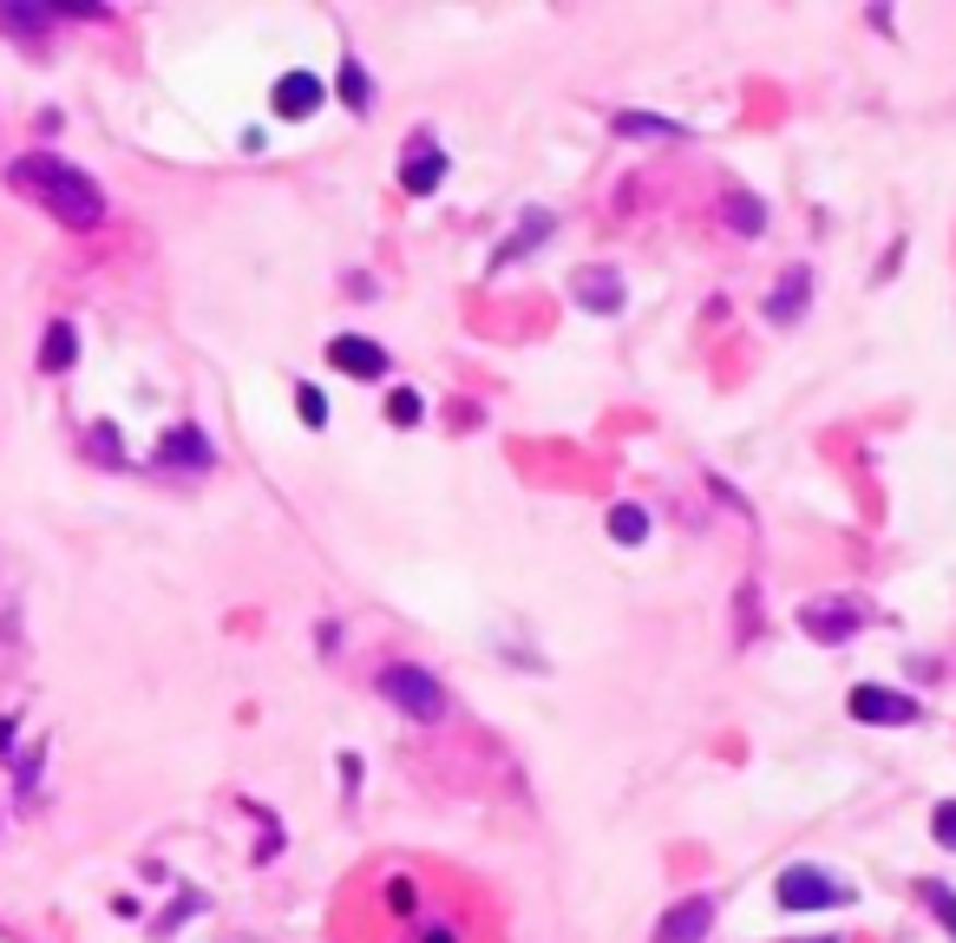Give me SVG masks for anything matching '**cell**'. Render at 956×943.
Here are the masks:
<instances>
[{"label": "cell", "instance_id": "3", "mask_svg": "<svg viewBox=\"0 0 956 943\" xmlns=\"http://www.w3.org/2000/svg\"><path fill=\"white\" fill-rule=\"evenodd\" d=\"M774 898H780V911H839V905H852L859 892H852L846 879L819 872V865H787L780 885H774Z\"/></svg>", "mask_w": 956, "mask_h": 943}, {"label": "cell", "instance_id": "24", "mask_svg": "<svg viewBox=\"0 0 956 943\" xmlns=\"http://www.w3.org/2000/svg\"><path fill=\"white\" fill-rule=\"evenodd\" d=\"M931 833H937V846H951V852H956V800L931 813Z\"/></svg>", "mask_w": 956, "mask_h": 943}, {"label": "cell", "instance_id": "2", "mask_svg": "<svg viewBox=\"0 0 956 943\" xmlns=\"http://www.w3.org/2000/svg\"><path fill=\"white\" fill-rule=\"evenodd\" d=\"M374 688H380L406 721H420V728L446 721V688H439V675L420 669V662H387V669L374 675Z\"/></svg>", "mask_w": 956, "mask_h": 943}, {"label": "cell", "instance_id": "6", "mask_svg": "<svg viewBox=\"0 0 956 943\" xmlns=\"http://www.w3.org/2000/svg\"><path fill=\"white\" fill-rule=\"evenodd\" d=\"M570 295L583 302V315H623V269L616 262H583L577 275H570Z\"/></svg>", "mask_w": 956, "mask_h": 943}, {"label": "cell", "instance_id": "19", "mask_svg": "<svg viewBox=\"0 0 956 943\" xmlns=\"http://www.w3.org/2000/svg\"><path fill=\"white\" fill-rule=\"evenodd\" d=\"M728 223H734L741 236H760V229H767V210H760V197H728Z\"/></svg>", "mask_w": 956, "mask_h": 943}, {"label": "cell", "instance_id": "13", "mask_svg": "<svg viewBox=\"0 0 956 943\" xmlns=\"http://www.w3.org/2000/svg\"><path fill=\"white\" fill-rule=\"evenodd\" d=\"M806 302H813V269H793V275L767 295V315H774V321H800Z\"/></svg>", "mask_w": 956, "mask_h": 943}, {"label": "cell", "instance_id": "21", "mask_svg": "<svg viewBox=\"0 0 956 943\" xmlns=\"http://www.w3.org/2000/svg\"><path fill=\"white\" fill-rule=\"evenodd\" d=\"M918 892H924V905L937 911V924H944V931L956 938V892H951V885H937V879H924Z\"/></svg>", "mask_w": 956, "mask_h": 943}, {"label": "cell", "instance_id": "7", "mask_svg": "<svg viewBox=\"0 0 956 943\" xmlns=\"http://www.w3.org/2000/svg\"><path fill=\"white\" fill-rule=\"evenodd\" d=\"M708 931H715V898H708V892H695V898H682V905H669V911H662L656 943H708Z\"/></svg>", "mask_w": 956, "mask_h": 943}, {"label": "cell", "instance_id": "15", "mask_svg": "<svg viewBox=\"0 0 956 943\" xmlns=\"http://www.w3.org/2000/svg\"><path fill=\"white\" fill-rule=\"evenodd\" d=\"M334 92H341V105H347V111H367V105H374V85H367V66H361L354 52L341 59V72H334Z\"/></svg>", "mask_w": 956, "mask_h": 943}, {"label": "cell", "instance_id": "23", "mask_svg": "<svg viewBox=\"0 0 956 943\" xmlns=\"http://www.w3.org/2000/svg\"><path fill=\"white\" fill-rule=\"evenodd\" d=\"M39 761H46V741H33V754L20 761V793H39Z\"/></svg>", "mask_w": 956, "mask_h": 943}, {"label": "cell", "instance_id": "5", "mask_svg": "<svg viewBox=\"0 0 956 943\" xmlns=\"http://www.w3.org/2000/svg\"><path fill=\"white\" fill-rule=\"evenodd\" d=\"M157 465H164V472H216V446L203 439L197 420H177V426L157 439Z\"/></svg>", "mask_w": 956, "mask_h": 943}, {"label": "cell", "instance_id": "16", "mask_svg": "<svg viewBox=\"0 0 956 943\" xmlns=\"http://www.w3.org/2000/svg\"><path fill=\"white\" fill-rule=\"evenodd\" d=\"M616 131H623V138H688V125L656 118V111H616Z\"/></svg>", "mask_w": 956, "mask_h": 943}, {"label": "cell", "instance_id": "28", "mask_svg": "<svg viewBox=\"0 0 956 943\" xmlns=\"http://www.w3.org/2000/svg\"><path fill=\"white\" fill-rule=\"evenodd\" d=\"M806 943H833V938H806Z\"/></svg>", "mask_w": 956, "mask_h": 943}, {"label": "cell", "instance_id": "27", "mask_svg": "<svg viewBox=\"0 0 956 943\" xmlns=\"http://www.w3.org/2000/svg\"><path fill=\"white\" fill-rule=\"evenodd\" d=\"M0 754H13V721L0 715Z\"/></svg>", "mask_w": 956, "mask_h": 943}, {"label": "cell", "instance_id": "1", "mask_svg": "<svg viewBox=\"0 0 956 943\" xmlns=\"http://www.w3.org/2000/svg\"><path fill=\"white\" fill-rule=\"evenodd\" d=\"M7 184L26 190V197H39L66 229H98V216H105V190H98L79 164L52 157V151H26V157H13V164H7Z\"/></svg>", "mask_w": 956, "mask_h": 943}, {"label": "cell", "instance_id": "26", "mask_svg": "<svg viewBox=\"0 0 956 943\" xmlns=\"http://www.w3.org/2000/svg\"><path fill=\"white\" fill-rule=\"evenodd\" d=\"M420 943H459V938H452L446 924H433V931H420Z\"/></svg>", "mask_w": 956, "mask_h": 943}, {"label": "cell", "instance_id": "4", "mask_svg": "<svg viewBox=\"0 0 956 943\" xmlns=\"http://www.w3.org/2000/svg\"><path fill=\"white\" fill-rule=\"evenodd\" d=\"M846 715H852V721H865V728H911V721H918V702H911V695H898V688L859 682V688H852V702H846Z\"/></svg>", "mask_w": 956, "mask_h": 943}, {"label": "cell", "instance_id": "10", "mask_svg": "<svg viewBox=\"0 0 956 943\" xmlns=\"http://www.w3.org/2000/svg\"><path fill=\"white\" fill-rule=\"evenodd\" d=\"M400 184H406V197H433L446 184V151L433 138H413L406 144V164H400Z\"/></svg>", "mask_w": 956, "mask_h": 943}, {"label": "cell", "instance_id": "20", "mask_svg": "<svg viewBox=\"0 0 956 943\" xmlns=\"http://www.w3.org/2000/svg\"><path fill=\"white\" fill-rule=\"evenodd\" d=\"M420 413H426V400H420L413 387H393V393H387V420H393V426H420Z\"/></svg>", "mask_w": 956, "mask_h": 943}, {"label": "cell", "instance_id": "18", "mask_svg": "<svg viewBox=\"0 0 956 943\" xmlns=\"http://www.w3.org/2000/svg\"><path fill=\"white\" fill-rule=\"evenodd\" d=\"M610 538H616V544H642V538H649V511H642V505H616V511H610Z\"/></svg>", "mask_w": 956, "mask_h": 943}, {"label": "cell", "instance_id": "25", "mask_svg": "<svg viewBox=\"0 0 956 943\" xmlns=\"http://www.w3.org/2000/svg\"><path fill=\"white\" fill-rule=\"evenodd\" d=\"M387 905H393V911H413V885H406V879H393V885H387Z\"/></svg>", "mask_w": 956, "mask_h": 943}, {"label": "cell", "instance_id": "14", "mask_svg": "<svg viewBox=\"0 0 956 943\" xmlns=\"http://www.w3.org/2000/svg\"><path fill=\"white\" fill-rule=\"evenodd\" d=\"M72 361H79V328H72V321H52L46 341H39V367H46V374H66Z\"/></svg>", "mask_w": 956, "mask_h": 943}, {"label": "cell", "instance_id": "11", "mask_svg": "<svg viewBox=\"0 0 956 943\" xmlns=\"http://www.w3.org/2000/svg\"><path fill=\"white\" fill-rule=\"evenodd\" d=\"M269 105H275L282 118H308L315 105H328V85H321V72H282Z\"/></svg>", "mask_w": 956, "mask_h": 943}, {"label": "cell", "instance_id": "8", "mask_svg": "<svg viewBox=\"0 0 956 943\" xmlns=\"http://www.w3.org/2000/svg\"><path fill=\"white\" fill-rule=\"evenodd\" d=\"M800 629H806L813 643H852V636H859V610H852L846 597H819V603L800 610Z\"/></svg>", "mask_w": 956, "mask_h": 943}, {"label": "cell", "instance_id": "22", "mask_svg": "<svg viewBox=\"0 0 956 943\" xmlns=\"http://www.w3.org/2000/svg\"><path fill=\"white\" fill-rule=\"evenodd\" d=\"M295 413H302V426H328V400H321V387H295Z\"/></svg>", "mask_w": 956, "mask_h": 943}, {"label": "cell", "instance_id": "12", "mask_svg": "<svg viewBox=\"0 0 956 943\" xmlns=\"http://www.w3.org/2000/svg\"><path fill=\"white\" fill-rule=\"evenodd\" d=\"M551 229H557V223H551V210H538V216H524V223H518V229H511V236H505V243L492 249V269H511V262H518L524 249H538V243H544Z\"/></svg>", "mask_w": 956, "mask_h": 943}, {"label": "cell", "instance_id": "9", "mask_svg": "<svg viewBox=\"0 0 956 943\" xmlns=\"http://www.w3.org/2000/svg\"><path fill=\"white\" fill-rule=\"evenodd\" d=\"M328 367H341V374H354V380H380V374H387V347L367 341V334H334V341H328Z\"/></svg>", "mask_w": 956, "mask_h": 943}, {"label": "cell", "instance_id": "17", "mask_svg": "<svg viewBox=\"0 0 956 943\" xmlns=\"http://www.w3.org/2000/svg\"><path fill=\"white\" fill-rule=\"evenodd\" d=\"M52 20H59V7H13V0L0 7V26L7 33H46Z\"/></svg>", "mask_w": 956, "mask_h": 943}]
</instances>
